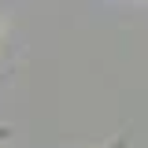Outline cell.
Masks as SVG:
<instances>
[{
	"label": "cell",
	"mask_w": 148,
	"mask_h": 148,
	"mask_svg": "<svg viewBox=\"0 0 148 148\" xmlns=\"http://www.w3.org/2000/svg\"><path fill=\"white\" fill-rule=\"evenodd\" d=\"M0 41H4V11H0Z\"/></svg>",
	"instance_id": "3957f363"
},
{
	"label": "cell",
	"mask_w": 148,
	"mask_h": 148,
	"mask_svg": "<svg viewBox=\"0 0 148 148\" xmlns=\"http://www.w3.org/2000/svg\"><path fill=\"white\" fill-rule=\"evenodd\" d=\"M100 148H130V137H119V141H108V145H100Z\"/></svg>",
	"instance_id": "7a4b0ae2"
},
{
	"label": "cell",
	"mask_w": 148,
	"mask_h": 148,
	"mask_svg": "<svg viewBox=\"0 0 148 148\" xmlns=\"http://www.w3.org/2000/svg\"><path fill=\"white\" fill-rule=\"evenodd\" d=\"M15 137V126H8V122H0V145H8Z\"/></svg>",
	"instance_id": "6da1fadb"
}]
</instances>
